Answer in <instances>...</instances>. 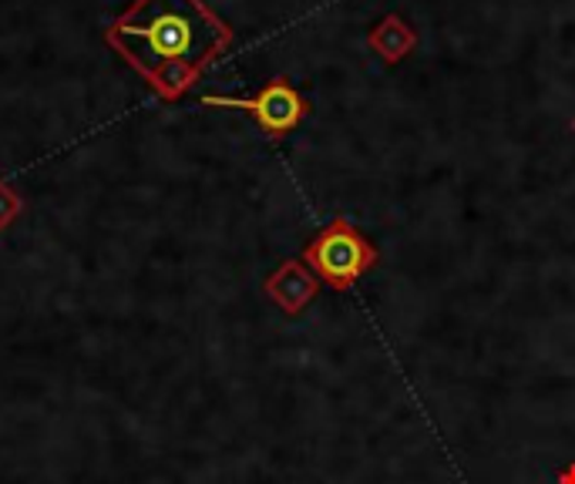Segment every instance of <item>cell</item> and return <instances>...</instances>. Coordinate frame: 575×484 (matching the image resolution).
<instances>
[{
    "mask_svg": "<svg viewBox=\"0 0 575 484\" xmlns=\"http://www.w3.org/2000/svg\"><path fill=\"white\" fill-rule=\"evenodd\" d=\"M105 40L166 101H179L229 51L233 27L206 0H132Z\"/></svg>",
    "mask_w": 575,
    "mask_h": 484,
    "instance_id": "cell-1",
    "label": "cell"
},
{
    "mask_svg": "<svg viewBox=\"0 0 575 484\" xmlns=\"http://www.w3.org/2000/svg\"><path fill=\"white\" fill-rule=\"evenodd\" d=\"M262 290H266V297H270L283 313L296 316V313H303L306 306L317 300L320 279H317V273L306 266L303 259H286L270 279L262 282Z\"/></svg>",
    "mask_w": 575,
    "mask_h": 484,
    "instance_id": "cell-4",
    "label": "cell"
},
{
    "mask_svg": "<svg viewBox=\"0 0 575 484\" xmlns=\"http://www.w3.org/2000/svg\"><path fill=\"white\" fill-rule=\"evenodd\" d=\"M559 484H575V464H565V468H562Z\"/></svg>",
    "mask_w": 575,
    "mask_h": 484,
    "instance_id": "cell-7",
    "label": "cell"
},
{
    "mask_svg": "<svg viewBox=\"0 0 575 484\" xmlns=\"http://www.w3.org/2000/svg\"><path fill=\"white\" fill-rule=\"evenodd\" d=\"M203 105L209 108H233V111H249L259 129L270 138H283L293 132L299 121L310 114V105L303 101V95L290 85L286 77H273L270 85H262L253 98H225V95H206Z\"/></svg>",
    "mask_w": 575,
    "mask_h": 484,
    "instance_id": "cell-3",
    "label": "cell"
},
{
    "mask_svg": "<svg viewBox=\"0 0 575 484\" xmlns=\"http://www.w3.org/2000/svg\"><path fill=\"white\" fill-rule=\"evenodd\" d=\"M377 259H380L377 246L347 216H337L330 226H323L303 250V263L317 273L320 282L340 293L354 290L357 279L367 269H374Z\"/></svg>",
    "mask_w": 575,
    "mask_h": 484,
    "instance_id": "cell-2",
    "label": "cell"
},
{
    "mask_svg": "<svg viewBox=\"0 0 575 484\" xmlns=\"http://www.w3.org/2000/svg\"><path fill=\"white\" fill-rule=\"evenodd\" d=\"M21 209H24L21 195H17L8 182H0V232H4V229L21 216Z\"/></svg>",
    "mask_w": 575,
    "mask_h": 484,
    "instance_id": "cell-6",
    "label": "cell"
},
{
    "mask_svg": "<svg viewBox=\"0 0 575 484\" xmlns=\"http://www.w3.org/2000/svg\"><path fill=\"white\" fill-rule=\"evenodd\" d=\"M370 48L388 61V64H397L401 58H407L411 55V48L417 45V34H414V27H407L397 14H391V17H383L374 31H370Z\"/></svg>",
    "mask_w": 575,
    "mask_h": 484,
    "instance_id": "cell-5",
    "label": "cell"
}]
</instances>
